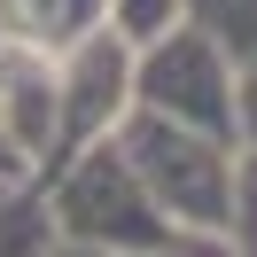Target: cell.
<instances>
[{
	"label": "cell",
	"mask_w": 257,
	"mask_h": 257,
	"mask_svg": "<svg viewBox=\"0 0 257 257\" xmlns=\"http://www.w3.org/2000/svg\"><path fill=\"white\" fill-rule=\"evenodd\" d=\"M39 203H47L55 249H86V257H179V249H195L156 210V195L133 172V156H125L117 133L70 148V156L39 179Z\"/></svg>",
	"instance_id": "6da1fadb"
},
{
	"label": "cell",
	"mask_w": 257,
	"mask_h": 257,
	"mask_svg": "<svg viewBox=\"0 0 257 257\" xmlns=\"http://www.w3.org/2000/svg\"><path fill=\"white\" fill-rule=\"evenodd\" d=\"M117 141H125L133 172L148 179L156 210L195 249H234V164H241V141L179 125V117H156V109H125Z\"/></svg>",
	"instance_id": "7a4b0ae2"
},
{
	"label": "cell",
	"mask_w": 257,
	"mask_h": 257,
	"mask_svg": "<svg viewBox=\"0 0 257 257\" xmlns=\"http://www.w3.org/2000/svg\"><path fill=\"white\" fill-rule=\"evenodd\" d=\"M133 109H156V117L241 141L234 133V47L218 32H203L195 16L141 39V55H133Z\"/></svg>",
	"instance_id": "3957f363"
},
{
	"label": "cell",
	"mask_w": 257,
	"mask_h": 257,
	"mask_svg": "<svg viewBox=\"0 0 257 257\" xmlns=\"http://www.w3.org/2000/svg\"><path fill=\"white\" fill-rule=\"evenodd\" d=\"M133 55L141 47L117 24H94L70 47H55V70H63V156L125 125V109H133Z\"/></svg>",
	"instance_id": "277c9868"
},
{
	"label": "cell",
	"mask_w": 257,
	"mask_h": 257,
	"mask_svg": "<svg viewBox=\"0 0 257 257\" xmlns=\"http://www.w3.org/2000/svg\"><path fill=\"white\" fill-rule=\"evenodd\" d=\"M0 125L16 141V156L32 164V179H47L63 164V70H55V47L0 32Z\"/></svg>",
	"instance_id": "5b68a950"
},
{
	"label": "cell",
	"mask_w": 257,
	"mask_h": 257,
	"mask_svg": "<svg viewBox=\"0 0 257 257\" xmlns=\"http://www.w3.org/2000/svg\"><path fill=\"white\" fill-rule=\"evenodd\" d=\"M94 24H109V0H0V32L39 47H70Z\"/></svg>",
	"instance_id": "8992f818"
},
{
	"label": "cell",
	"mask_w": 257,
	"mask_h": 257,
	"mask_svg": "<svg viewBox=\"0 0 257 257\" xmlns=\"http://www.w3.org/2000/svg\"><path fill=\"white\" fill-rule=\"evenodd\" d=\"M187 16L203 24V32H218L226 47H234V63L257 55V0H187Z\"/></svg>",
	"instance_id": "52a82bcc"
},
{
	"label": "cell",
	"mask_w": 257,
	"mask_h": 257,
	"mask_svg": "<svg viewBox=\"0 0 257 257\" xmlns=\"http://www.w3.org/2000/svg\"><path fill=\"white\" fill-rule=\"evenodd\" d=\"M109 24L141 47V39L172 32V24H187V0H109Z\"/></svg>",
	"instance_id": "ba28073f"
},
{
	"label": "cell",
	"mask_w": 257,
	"mask_h": 257,
	"mask_svg": "<svg viewBox=\"0 0 257 257\" xmlns=\"http://www.w3.org/2000/svg\"><path fill=\"white\" fill-rule=\"evenodd\" d=\"M234 133H241V148H257V55L234 63Z\"/></svg>",
	"instance_id": "9c48e42d"
},
{
	"label": "cell",
	"mask_w": 257,
	"mask_h": 257,
	"mask_svg": "<svg viewBox=\"0 0 257 257\" xmlns=\"http://www.w3.org/2000/svg\"><path fill=\"white\" fill-rule=\"evenodd\" d=\"M8 187H32V164L16 156V141H8V125H0V195Z\"/></svg>",
	"instance_id": "30bf717a"
}]
</instances>
